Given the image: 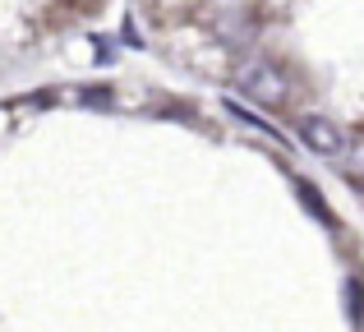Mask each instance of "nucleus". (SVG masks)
Returning <instances> with one entry per match:
<instances>
[{"label": "nucleus", "mask_w": 364, "mask_h": 332, "mask_svg": "<svg viewBox=\"0 0 364 332\" xmlns=\"http://www.w3.org/2000/svg\"><path fill=\"white\" fill-rule=\"evenodd\" d=\"M235 88L258 107H286L291 102V74L267 55H245L235 65Z\"/></svg>", "instance_id": "obj_1"}, {"label": "nucleus", "mask_w": 364, "mask_h": 332, "mask_svg": "<svg viewBox=\"0 0 364 332\" xmlns=\"http://www.w3.org/2000/svg\"><path fill=\"white\" fill-rule=\"evenodd\" d=\"M295 134H300V144L309 148V153L337 157V162H341V153H346V144H350V139L341 134V125H332L328 116H300L295 120Z\"/></svg>", "instance_id": "obj_2"}, {"label": "nucleus", "mask_w": 364, "mask_h": 332, "mask_svg": "<svg viewBox=\"0 0 364 332\" xmlns=\"http://www.w3.org/2000/svg\"><path fill=\"white\" fill-rule=\"evenodd\" d=\"M341 166H346L350 180H360V185H364V139H350V144H346V153H341Z\"/></svg>", "instance_id": "obj_3"}, {"label": "nucleus", "mask_w": 364, "mask_h": 332, "mask_svg": "<svg viewBox=\"0 0 364 332\" xmlns=\"http://www.w3.org/2000/svg\"><path fill=\"white\" fill-rule=\"evenodd\" d=\"M346 318H350V323H364V287H360V282L355 277H350L346 282Z\"/></svg>", "instance_id": "obj_4"}, {"label": "nucleus", "mask_w": 364, "mask_h": 332, "mask_svg": "<svg viewBox=\"0 0 364 332\" xmlns=\"http://www.w3.org/2000/svg\"><path fill=\"white\" fill-rule=\"evenodd\" d=\"M300 198H304V208H309L314 217H318V222H332V213L328 208H323V198H318V189L309 185V180H300Z\"/></svg>", "instance_id": "obj_5"}]
</instances>
